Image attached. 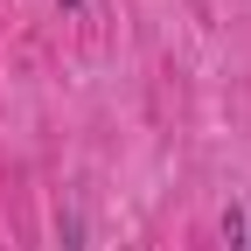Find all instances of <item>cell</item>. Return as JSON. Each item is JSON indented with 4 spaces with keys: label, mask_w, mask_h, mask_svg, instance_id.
<instances>
[]
</instances>
